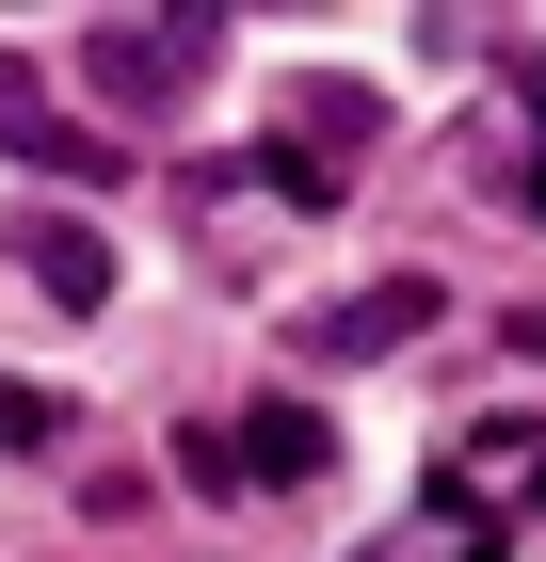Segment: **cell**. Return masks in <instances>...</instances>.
<instances>
[{
    "instance_id": "1",
    "label": "cell",
    "mask_w": 546,
    "mask_h": 562,
    "mask_svg": "<svg viewBox=\"0 0 546 562\" xmlns=\"http://www.w3.org/2000/svg\"><path fill=\"white\" fill-rule=\"evenodd\" d=\"M81 65H97V97H113V113H177V97L225 65V16H193V0H177V16H97Z\"/></svg>"
},
{
    "instance_id": "2",
    "label": "cell",
    "mask_w": 546,
    "mask_h": 562,
    "mask_svg": "<svg viewBox=\"0 0 546 562\" xmlns=\"http://www.w3.org/2000/svg\"><path fill=\"white\" fill-rule=\"evenodd\" d=\"M322 467H337V450H322L305 402H242L225 434H193V482H210V498H225V482H242V498H290V482H322Z\"/></svg>"
},
{
    "instance_id": "3",
    "label": "cell",
    "mask_w": 546,
    "mask_h": 562,
    "mask_svg": "<svg viewBox=\"0 0 546 562\" xmlns=\"http://www.w3.org/2000/svg\"><path fill=\"white\" fill-rule=\"evenodd\" d=\"M0 145H16V161H48V177H113V130H97V113H65V97H48V65H16V48H0Z\"/></svg>"
},
{
    "instance_id": "4",
    "label": "cell",
    "mask_w": 546,
    "mask_h": 562,
    "mask_svg": "<svg viewBox=\"0 0 546 562\" xmlns=\"http://www.w3.org/2000/svg\"><path fill=\"white\" fill-rule=\"evenodd\" d=\"M0 258L33 273L48 305H81V322L113 305V241H97V225H65V210H0Z\"/></svg>"
},
{
    "instance_id": "5",
    "label": "cell",
    "mask_w": 546,
    "mask_h": 562,
    "mask_svg": "<svg viewBox=\"0 0 546 562\" xmlns=\"http://www.w3.org/2000/svg\"><path fill=\"white\" fill-rule=\"evenodd\" d=\"M419 322H434V273H386V290L322 305V322H305V353H322V370H370V353H402Z\"/></svg>"
},
{
    "instance_id": "6",
    "label": "cell",
    "mask_w": 546,
    "mask_h": 562,
    "mask_svg": "<svg viewBox=\"0 0 546 562\" xmlns=\"http://www.w3.org/2000/svg\"><path fill=\"white\" fill-rule=\"evenodd\" d=\"M354 562H514V530L482 515V498H450V482H434L419 515H402V530H370Z\"/></svg>"
}]
</instances>
